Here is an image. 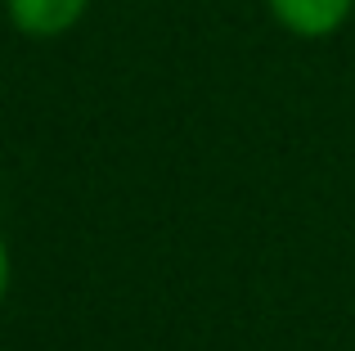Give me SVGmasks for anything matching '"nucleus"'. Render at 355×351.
Instances as JSON below:
<instances>
[{
  "mask_svg": "<svg viewBox=\"0 0 355 351\" xmlns=\"http://www.w3.org/2000/svg\"><path fill=\"white\" fill-rule=\"evenodd\" d=\"M275 23L302 41H324L351 18L355 0H266Z\"/></svg>",
  "mask_w": 355,
  "mask_h": 351,
  "instance_id": "obj_1",
  "label": "nucleus"
},
{
  "mask_svg": "<svg viewBox=\"0 0 355 351\" xmlns=\"http://www.w3.org/2000/svg\"><path fill=\"white\" fill-rule=\"evenodd\" d=\"M90 0H5L9 23L32 41H54L86 18Z\"/></svg>",
  "mask_w": 355,
  "mask_h": 351,
  "instance_id": "obj_2",
  "label": "nucleus"
},
{
  "mask_svg": "<svg viewBox=\"0 0 355 351\" xmlns=\"http://www.w3.org/2000/svg\"><path fill=\"white\" fill-rule=\"evenodd\" d=\"M5 289H9V248L0 239V298H5Z\"/></svg>",
  "mask_w": 355,
  "mask_h": 351,
  "instance_id": "obj_3",
  "label": "nucleus"
}]
</instances>
